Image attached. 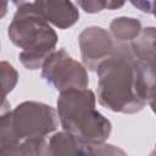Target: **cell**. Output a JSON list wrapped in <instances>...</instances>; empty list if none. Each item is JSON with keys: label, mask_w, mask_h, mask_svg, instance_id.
Wrapping results in <instances>:
<instances>
[{"label": "cell", "mask_w": 156, "mask_h": 156, "mask_svg": "<svg viewBox=\"0 0 156 156\" xmlns=\"http://www.w3.org/2000/svg\"><path fill=\"white\" fill-rule=\"evenodd\" d=\"M96 72L98 100L105 108L130 115L146 105L152 106L154 65L138 60L129 44H116L112 55L99 65Z\"/></svg>", "instance_id": "1"}, {"label": "cell", "mask_w": 156, "mask_h": 156, "mask_svg": "<svg viewBox=\"0 0 156 156\" xmlns=\"http://www.w3.org/2000/svg\"><path fill=\"white\" fill-rule=\"evenodd\" d=\"M16 13L9 24V38L22 49L18 57L27 69L41 68L45 60L55 51L57 34L34 2L16 1Z\"/></svg>", "instance_id": "2"}, {"label": "cell", "mask_w": 156, "mask_h": 156, "mask_svg": "<svg viewBox=\"0 0 156 156\" xmlns=\"http://www.w3.org/2000/svg\"><path fill=\"white\" fill-rule=\"evenodd\" d=\"M96 98L90 89L61 91L57 99V117L65 132L89 144H102L111 134L112 124L95 108Z\"/></svg>", "instance_id": "3"}, {"label": "cell", "mask_w": 156, "mask_h": 156, "mask_svg": "<svg viewBox=\"0 0 156 156\" xmlns=\"http://www.w3.org/2000/svg\"><path fill=\"white\" fill-rule=\"evenodd\" d=\"M41 78L56 90L87 89L89 84L85 67L76 61L63 48L55 50L41 66Z\"/></svg>", "instance_id": "4"}, {"label": "cell", "mask_w": 156, "mask_h": 156, "mask_svg": "<svg viewBox=\"0 0 156 156\" xmlns=\"http://www.w3.org/2000/svg\"><path fill=\"white\" fill-rule=\"evenodd\" d=\"M16 133L21 140L44 136L58 127L57 112L50 105L38 101H23L11 110Z\"/></svg>", "instance_id": "5"}, {"label": "cell", "mask_w": 156, "mask_h": 156, "mask_svg": "<svg viewBox=\"0 0 156 156\" xmlns=\"http://www.w3.org/2000/svg\"><path fill=\"white\" fill-rule=\"evenodd\" d=\"M78 43L84 67L90 71H96L99 65L112 55L116 46L111 34L96 26L85 28L79 34Z\"/></svg>", "instance_id": "6"}, {"label": "cell", "mask_w": 156, "mask_h": 156, "mask_svg": "<svg viewBox=\"0 0 156 156\" xmlns=\"http://www.w3.org/2000/svg\"><path fill=\"white\" fill-rule=\"evenodd\" d=\"M45 20L60 29L72 27L79 18V11L71 1H35Z\"/></svg>", "instance_id": "7"}, {"label": "cell", "mask_w": 156, "mask_h": 156, "mask_svg": "<svg viewBox=\"0 0 156 156\" xmlns=\"http://www.w3.org/2000/svg\"><path fill=\"white\" fill-rule=\"evenodd\" d=\"M49 150L50 156H89L90 145L62 130L51 136Z\"/></svg>", "instance_id": "8"}, {"label": "cell", "mask_w": 156, "mask_h": 156, "mask_svg": "<svg viewBox=\"0 0 156 156\" xmlns=\"http://www.w3.org/2000/svg\"><path fill=\"white\" fill-rule=\"evenodd\" d=\"M0 156H50L49 143L44 136L27 138L4 149Z\"/></svg>", "instance_id": "9"}, {"label": "cell", "mask_w": 156, "mask_h": 156, "mask_svg": "<svg viewBox=\"0 0 156 156\" xmlns=\"http://www.w3.org/2000/svg\"><path fill=\"white\" fill-rule=\"evenodd\" d=\"M141 29V22L133 17H117L110 24V34L116 44L132 43Z\"/></svg>", "instance_id": "10"}, {"label": "cell", "mask_w": 156, "mask_h": 156, "mask_svg": "<svg viewBox=\"0 0 156 156\" xmlns=\"http://www.w3.org/2000/svg\"><path fill=\"white\" fill-rule=\"evenodd\" d=\"M133 55L145 62L154 65L155 58V28L147 27L141 29L140 34L136 39H134L132 43H129Z\"/></svg>", "instance_id": "11"}, {"label": "cell", "mask_w": 156, "mask_h": 156, "mask_svg": "<svg viewBox=\"0 0 156 156\" xmlns=\"http://www.w3.org/2000/svg\"><path fill=\"white\" fill-rule=\"evenodd\" d=\"M18 82V72L7 61H0V113L10 111L6 96L15 89Z\"/></svg>", "instance_id": "12"}, {"label": "cell", "mask_w": 156, "mask_h": 156, "mask_svg": "<svg viewBox=\"0 0 156 156\" xmlns=\"http://www.w3.org/2000/svg\"><path fill=\"white\" fill-rule=\"evenodd\" d=\"M18 141L21 139L16 133L11 111L0 113V152Z\"/></svg>", "instance_id": "13"}, {"label": "cell", "mask_w": 156, "mask_h": 156, "mask_svg": "<svg viewBox=\"0 0 156 156\" xmlns=\"http://www.w3.org/2000/svg\"><path fill=\"white\" fill-rule=\"evenodd\" d=\"M78 5L89 13H96L101 10H115L118 7H122L124 5V2H115V1H100V0H95V1H79Z\"/></svg>", "instance_id": "14"}, {"label": "cell", "mask_w": 156, "mask_h": 156, "mask_svg": "<svg viewBox=\"0 0 156 156\" xmlns=\"http://www.w3.org/2000/svg\"><path fill=\"white\" fill-rule=\"evenodd\" d=\"M89 156H128L124 150L112 144H95L90 145Z\"/></svg>", "instance_id": "15"}, {"label": "cell", "mask_w": 156, "mask_h": 156, "mask_svg": "<svg viewBox=\"0 0 156 156\" xmlns=\"http://www.w3.org/2000/svg\"><path fill=\"white\" fill-rule=\"evenodd\" d=\"M7 6H9L7 2L0 1V18H2V17L6 15V12H7Z\"/></svg>", "instance_id": "16"}, {"label": "cell", "mask_w": 156, "mask_h": 156, "mask_svg": "<svg viewBox=\"0 0 156 156\" xmlns=\"http://www.w3.org/2000/svg\"><path fill=\"white\" fill-rule=\"evenodd\" d=\"M0 50H1V45H0Z\"/></svg>", "instance_id": "17"}]
</instances>
